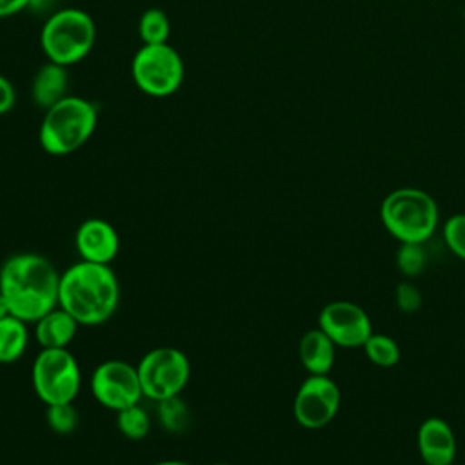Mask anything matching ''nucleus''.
<instances>
[{"mask_svg": "<svg viewBox=\"0 0 465 465\" xmlns=\"http://www.w3.org/2000/svg\"><path fill=\"white\" fill-rule=\"evenodd\" d=\"M58 287L60 272L42 254L18 252L0 267V294L9 314L27 323L58 307Z\"/></svg>", "mask_w": 465, "mask_h": 465, "instance_id": "nucleus-1", "label": "nucleus"}, {"mask_svg": "<svg viewBox=\"0 0 465 465\" xmlns=\"http://www.w3.org/2000/svg\"><path fill=\"white\" fill-rule=\"evenodd\" d=\"M120 303V283L104 263L80 260L60 274L58 305L80 325L107 322Z\"/></svg>", "mask_w": 465, "mask_h": 465, "instance_id": "nucleus-2", "label": "nucleus"}, {"mask_svg": "<svg viewBox=\"0 0 465 465\" xmlns=\"http://www.w3.org/2000/svg\"><path fill=\"white\" fill-rule=\"evenodd\" d=\"M380 218L387 232L400 243H423L434 234L440 211L429 193L400 187L383 198Z\"/></svg>", "mask_w": 465, "mask_h": 465, "instance_id": "nucleus-3", "label": "nucleus"}, {"mask_svg": "<svg viewBox=\"0 0 465 465\" xmlns=\"http://www.w3.org/2000/svg\"><path fill=\"white\" fill-rule=\"evenodd\" d=\"M98 113L93 102L80 96H65L45 109L38 140L45 153L64 156L78 151L94 133Z\"/></svg>", "mask_w": 465, "mask_h": 465, "instance_id": "nucleus-4", "label": "nucleus"}, {"mask_svg": "<svg viewBox=\"0 0 465 465\" xmlns=\"http://www.w3.org/2000/svg\"><path fill=\"white\" fill-rule=\"evenodd\" d=\"M96 38V27L93 18L74 7H67L53 13L40 35V44L49 62L64 67L73 65L87 56Z\"/></svg>", "mask_w": 465, "mask_h": 465, "instance_id": "nucleus-5", "label": "nucleus"}, {"mask_svg": "<svg viewBox=\"0 0 465 465\" xmlns=\"http://www.w3.org/2000/svg\"><path fill=\"white\" fill-rule=\"evenodd\" d=\"M33 389L45 405L74 401L82 385V372L69 349H42L31 369Z\"/></svg>", "mask_w": 465, "mask_h": 465, "instance_id": "nucleus-6", "label": "nucleus"}, {"mask_svg": "<svg viewBox=\"0 0 465 465\" xmlns=\"http://www.w3.org/2000/svg\"><path fill=\"white\" fill-rule=\"evenodd\" d=\"M136 371L143 398L160 401L182 394L191 376V363L176 347H156L142 356Z\"/></svg>", "mask_w": 465, "mask_h": 465, "instance_id": "nucleus-7", "label": "nucleus"}, {"mask_svg": "<svg viewBox=\"0 0 465 465\" xmlns=\"http://www.w3.org/2000/svg\"><path fill=\"white\" fill-rule=\"evenodd\" d=\"M131 74L145 94L169 96L182 85L183 62L169 44H143L133 58Z\"/></svg>", "mask_w": 465, "mask_h": 465, "instance_id": "nucleus-8", "label": "nucleus"}, {"mask_svg": "<svg viewBox=\"0 0 465 465\" xmlns=\"http://www.w3.org/2000/svg\"><path fill=\"white\" fill-rule=\"evenodd\" d=\"M94 400L114 412L140 403L142 383L134 365L124 360H105L91 374L89 381Z\"/></svg>", "mask_w": 465, "mask_h": 465, "instance_id": "nucleus-9", "label": "nucleus"}, {"mask_svg": "<svg viewBox=\"0 0 465 465\" xmlns=\"http://www.w3.org/2000/svg\"><path fill=\"white\" fill-rule=\"evenodd\" d=\"M340 389L329 374H309L292 401L294 420L305 429H322L338 414Z\"/></svg>", "mask_w": 465, "mask_h": 465, "instance_id": "nucleus-10", "label": "nucleus"}, {"mask_svg": "<svg viewBox=\"0 0 465 465\" xmlns=\"http://www.w3.org/2000/svg\"><path fill=\"white\" fill-rule=\"evenodd\" d=\"M318 327L332 340L336 347L358 349L363 347L372 334L369 314L352 302L334 300L318 314Z\"/></svg>", "mask_w": 465, "mask_h": 465, "instance_id": "nucleus-11", "label": "nucleus"}, {"mask_svg": "<svg viewBox=\"0 0 465 465\" xmlns=\"http://www.w3.org/2000/svg\"><path fill=\"white\" fill-rule=\"evenodd\" d=\"M74 247L82 260L109 265L120 251V236L109 222L89 218L78 225Z\"/></svg>", "mask_w": 465, "mask_h": 465, "instance_id": "nucleus-12", "label": "nucleus"}, {"mask_svg": "<svg viewBox=\"0 0 465 465\" xmlns=\"http://www.w3.org/2000/svg\"><path fill=\"white\" fill-rule=\"evenodd\" d=\"M418 452L425 465H452L456 458V436L452 427L441 418H427L416 434Z\"/></svg>", "mask_w": 465, "mask_h": 465, "instance_id": "nucleus-13", "label": "nucleus"}, {"mask_svg": "<svg viewBox=\"0 0 465 465\" xmlns=\"http://www.w3.org/2000/svg\"><path fill=\"white\" fill-rule=\"evenodd\" d=\"M80 323L60 305L35 322V338L42 349H67Z\"/></svg>", "mask_w": 465, "mask_h": 465, "instance_id": "nucleus-14", "label": "nucleus"}, {"mask_svg": "<svg viewBox=\"0 0 465 465\" xmlns=\"http://www.w3.org/2000/svg\"><path fill=\"white\" fill-rule=\"evenodd\" d=\"M298 356L309 374H329L334 367L336 345L320 327H316L302 336Z\"/></svg>", "mask_w": 465, "mask_h": 465, "instance_id": "nucleus-15", "label": "nucleus"}, {"mask_svg": "<svg viewBox=\"0 0 465 465\" xmlns=\"http://www.w3.org/2000/svg\"><path fill=\"white\" fill-rule=\"evenodd\" d=\"M67 73L65 67L54 62H47L38 69V73L33 78L31 85V96L33 102L42 107L49 109L62 98H65V89H67Z\"/></svg>", "mask_w": 465, "mask_h": 465, "instance_id": "nucleus-16", "label": "nucleus"}, {"mask_svg": "<svg viewBox=\"0 0 465 465\" xmlns=\"http://www.w3.org/2000/svg\"><path fill=\"white\" fill-rule=\"evenodd\" d=\"M29 345L27 322L7 314L0 320V363L18 361Z\"/></svg>", "mask_w": 465, "mask_h": 465, "instance_id": "nucleus-17", "label": "nucleus"}, {"mask_svg": "<svg viewBox=\"0 0 465 465\" xmlns=\"http://www.w3.org/2000/svg\"><path fill=\"white\" fill-rule=\"evenodd\" d=\"M361 349L369 358V361L378 367H392L400 360V347L396 340L381 332L378 334L372 332Z\"/></svg>", "mask_w": 465, "mask_h": 465, "instance_id": "nucleus-18", "label": "nucleus"}, {"mask_svg": "<svg viewBox=\"0 0 465 465\" xmlns=\"http://www.w3.org/2000/svg\"><path fill=\"white\" fill-rule=\"evenodd\" d=\"M116 427L125 438L142 440L151 430V418L140 403H134L116 412Z\"/></svg>", "mask_w": 465, "mask_h": 465, "instance_id": "nucleus-19", "label": "nucleus"}, {"mask_svg": "<svg viewBox=\"0 0 465 465\" xmlns=\"http://www.w3.org/2000/svg\"><path fill=\"white\" fill-rule=\"evenodd\" d=\"M158 403V421L167 432H183L189 425V407L187 403L178 396H171L165 400L156 401Z\"/></svg>", "mask_w": 465, "mask_h": 465, "instance_id": "nucleus-20", "label": "nucleus"}, {"mask_svg": "<svg viewBox=\"0 0 465 465\" xmlns=\"http://www.w3.org/2000/svg\"><path fill=\"white\" fill-rule=\"evenodd\" d=\"M171 33L169 18L162 9H147L138 22V35L143 44H167Z\"/></svg>", "mask_w": 465, "mask_h": 465, "instance_id": "nucleus-21", "label": "nucleus"}, {"mask_svg": "<svg viewBox=\"0 0 465 465\" xmlns=\"http://www.w3.org/2000/svg\"><path fill=\"white\" fill-rule=\"evenodd\" d=\"M45 421L49 429L56 434H71L78 427L80 416L73 401H64V403H53L45 405Z\"/></svg>", "mask_w": 465, "mask_h": 465, "instance_id": "nucleus-22", "label": "nucleus"}, {"mask_svg": "<svg viewBox=\"0 0 465 465\" xmlns=\"http://www.w3.org/2000/svg\"><path fill=\"white\" fill-rule=\"evenodd\" d=\"M423 243H400L396 252V267L405 278H416L425 269Z\"/></svg>", "mask_w": 465, "mask_h": 465, "instance_id": "nucleus-23", "label": "nucleus"}, {"mask_svg": "<svg viewBox=\"0 0 465 465\" xmlns=\"http://www.w3.org/2000/svg\"><path fill=\"white\" fill-rule=\"evenodd\" d=\"M443 240L454 256L465 260V213L452 214L443 223Z\"/></svg>", "mask_w": 465, "mask_h": 465, "instance_id": "nucleus-24", "label": "nucleus"}, {"mask_svg": "<svg viewBox=\"0 0 465 465\" xmlns=\"http://www.w3.org/2000/svg\"><path fill=\"white\" fill-rule=\"evenodd\" d=\"M394 302L396 307L403 312V314H412L416 312L421 303H423V294L421 291L411 283V282H400L394 289Z\"/></svg>", "mask_w": 465, "mask_h": 465, "instance_id": "nucleus-25", "label": "nucleus"}, {"mask_svg": "<svg viewBox=\"0 0 465 465\" xmlns=\"http://www.w3.org/2000/svg\"><path fill=\"white\" fill-rule=\"evenodd\" d=\"M15 104V89L11 82L0 74V114L7 113Z\"/></svg>", "mask_w": 465, "mask_h": 465, "instance_id": "nucleus-26", "label": "nucleus"}, {"mask_svg": "<svg viewBox=\"0 0 465 465\" xmlns=\"http://www.w3.org/2000/svg\"><path fill=\"white\" fill-rule=\"evenodd\" d=\"M31 0H0V18L13 16L24 9H27Z\"/></svg>", "mask_w": 465, "mask_h": 465, "instance_id": "nucleus-27", "label": "nucleus"}, {"mask_svg": "<svg viewBox=\"0 0 465 465\" xmlns=\"http://www.w3.org/2000/svg\"><path fill=\"white\" fill-rule=\"evenodd\" d=\"M53 2H56V0H31V4H29V9H35V11H44V9H47Z\"/></svg>", "mask_w": 465, "mask_h": 465, "instance_id": "nucleus-28", "label": "nucleus"}, {"mask_svg": "<svg viewBox=\"0 0 465 465\" xmlns=\"http://www.w3.org/2000/svg\"><path fill=\"white\" fill-rule=\"evenodd\" d=\"M153 465H191V463L182 461V460H162V461H156Z\"/></svg>", "mask_w": 465, "mask_h": 465, "instance_id": "nucleus-29", "label": "nucleus"}, {"mask_svg": "<svg viewBox=\"0 0 465 465\" xmlns=\"http://www.w3.org/2000/svg\"><path fill=\"white\" fill-rule=\"evenodd\" d=\"M9 314V309H7V303H5V300H4V296L0 294V320L4 318V316H7Z\"/></svg>", "mask_w": 465, "mask_h": 465, "instance_id": "nucleus-30", "label": "nucleus"}, {"mask_svg": "<svg viewBox=\"0 0 465 465\" xmlns=\"http://www.w3.org/2000/svg\"><path fill=\"white\" fill-rule=\"evenodd\" d=\"M211 465H229V463H222V461H216V463H211Z\"/></svg>", "mask_w": 465, "mask_h": 465, "instance_id": "nucleus-31", "label": "nucleus"}, {"mask_svg": "<svg viewBox=\"0 0 465 465\" xmlns=\"http://www.w3.org/2000/svg\"><path fill=\"white\" fill-rule=\"evenodd\" d=\"M452 465H456V463H452Z\"/></svg>", "mask_w": 465, "mask_h": 465, "instance_id": "nucleus-32", "label": "nucleus"}]
</instances>
